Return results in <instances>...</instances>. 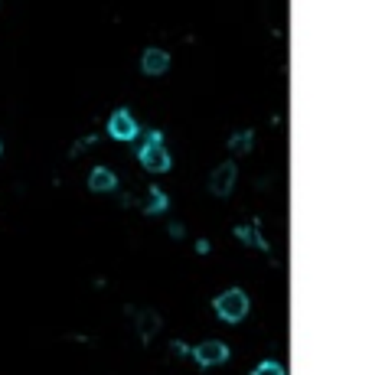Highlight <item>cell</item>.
<instances>
[{"instance_id": "cell-9", "label": "cell", "mask_w": 372, "mask_h": 375, "mask_svg": "<svg viewBox=\"0 0 372 375\" xmlns=\"http://www.w3.org/2000/svg\"><path fill=\"white\" fill-rule=\"evenodd\" d=\"M252 138H255L252 130H242V134H235V138L229 140V150H235V153H248V150H252Z\"/></svg>"}, {"instance_id": "cell-13", "label": "cell", "mask_w": 372, "mask_h": 375, "mask_svg": "<svg viewBox=\"0 0 372 375\" xmlns=\"http://www.w3.org/2000/svg\"><path fill=\"white\" fill-rule=\"evenodd\" d=\"M0 150H4V144H0Z\"/></svg>"}, {"instance_id": "cell-6", "label": "cell", "mask_w": 372, "mask_h": 375, "mask_svg": "<svg viewBox=\"0 0 372 375\" xmlns=\"http://www.w3.org/2000/svg\"><path fill=\"white\" fill-rule=\"evenodd\" d=\"M232 186H235V163L216 167V173H212V180H210V190L216 192V196H229Z\"/></svg>"}, {"instance_id": "cell-5", "label": "cell", "mask_w": 372, "mask_h": 375, "mask_svg": "<svg viewBox=\"0 0 372 375\" xmlns=\"http://www.w3.org/2000/svg\"><path fill=\"white\" fill-rule=\"evenodd\" d=\"M140 69H144V76H163V72L170 69V56L157 46L144 49V56H140Z\"/></svg>"}, {"instance_id": "cell-7", "label": "cell", "mask_w": 372, "mask_h": 375, "mask_svg": "<svg viewBox=\"0 0 372 375\" xmlns=\"http://www.w3.org/2000/svg\"><path fill=\"white\" fill-rule=\"evenodd\" d=\"M115 183H118V176L111 173L108 167H95V170H92V176H88V186H92L95 192H108V190H115Z\"/></svg>"}, {"instance_id": "cell-11", "label": "cell", "mask_w": 372, "mask_h": 375, "mask_svg": "<svg viewBox=\"0 0 372 375\" xmlns=\"http://www.w3.org/2000/svg\"><path fill=\"white\" fill-rule=\"evenodd\" d=\"M235 235H239L242 242H252V245H258V248H264V252H268V242H264V238H258L255 229H245V225H239V229H235Z\"/></svg>"}, {"instance_id": "cell-12", "label": "cell", "mask_w": 372, "mask_h": 375, "mask_svg": "<svg viewBox=\"0 0 372 375\" xmlns=\"http://www.w3.org/2000/svg\"><path fill=\"white\" fill-rule=\"evenodd\" d=\"M255 375H284V369H281L278 362H262V366L255 369Z\"/></svg>"}, {"instance_id": "cell-3", "label": "cell", "mask_w": 372, "mask_h": 375, "mask_svg": "<svg viewBox=\"0 0 372 375\" xmlns=\"http://www.w3.org/2000/svg\"><path fill=\"white\" fill-rule=\"evenodd\" d=\"M108 134L115 140H134L140 134V128H138V121H134V115L128 111V108H118L115 115L108 118Z\"/></svg>"}, {"instance_id": "cell-10", "label": "cell", "mask_w": 372, "mask_h": 375, "mask_svg": "<svg viewBox=\"0 0 372 375\" xmlns=\"http://www.w3.org/2000/svg\"><path fill=\"white\" fill-rule=\"evenodd\" d=\"M167 209V196L160 192V186H150V202H148V212L150 215H157V212H163Z\"/></svg>"}, {"instance_id": "cell-1", "label": "cell", "mask_w": 372, "mask_h": 375, "mask_svg": "<svg viewBox=\"0 0 372 375\" xmlns=\"http://www.w3.org/2000/svg\"><path fill=\"white\" fill-rule=\"evenodd\" d=\"M140 163H144V170H150V173H167V170H170V153L163 150L160 130H150L148 134V144L140 147Z\"/></svg>"}, {"instance_id": "cell-2", "label": "cell", "mask_w": 372, "mask_h": 375, "mask_svg": "<svg viewBox=\"0 0 372 375\" xmlns=\"http://www.w3.org/2000/svg\"><path fill=\"white\" fill-rule=\"evenodd\" d=\"M212 307H216V314L222 317L225 323H239L242 317L248 314V297L239 291V287H232V291L219 294V297H216V304H212Z\"/></svg>"}, {"instance_id": "cell-4", "label": "cell", "mask_w": 372, "mask_h": 375, "mask_svg": "<svg viewBox=\"0 0 372 375\" xmlns=\"http://www.w3.org/2000/svg\"><path fill=\"white\" fill-rule=\"evenodd\" d=\"M193 356H196V362L200 366H222L225 359H229V346L225 343H219V339H206V343H200L193 349Z\"/></svg>"}, {"instance_id": "cell-8", "label": "cell", "mask_w": 372, "mask_h": 375, "mask_svg": "<svg viewBox=\"0 0 372 375\" xmlns=\"http://www.w3.org/2000/svg\"><path fill=\"white\" fill-rule=\"evenodd\" d=\"M138 329H140V337L144 339H150L157 329H160V317H157L154 310H144V314L138 317Z\"/></svg>"}]
</instances>
